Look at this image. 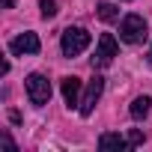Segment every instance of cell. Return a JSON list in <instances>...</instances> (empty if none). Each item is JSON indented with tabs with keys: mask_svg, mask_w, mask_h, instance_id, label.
<instances>
[{
	"mask_svg": "<svg viewBox=\"0 0 152 152\" xmlns=\"http://www.w3.org/2000/svg\"><path fill=\"white\" fill-rule=\"evenodd\" d=\"M90 42H93V36H90L84 27H69V30L63 33V39H60L63 57H78V54H84V51L90 48Z\"/></svg>",
	"mask_w": 152,
	"mask_h": 152,
	"instance_id": "cell-1",
	"label": "cell"
},
{
	"mask_svg": "<svg viewBox=\"0 0 152 152\" xmlns=\"http://www.w3.org/2000/svg\"><path fill=\"white\" fill-rule=\"evenodd\" d=\"M146 36H149V27H146V18L143 15H125L119 21V39L122 42L140 45V42H146Z\"/></svg>",
	"mask_w": 152,
	"mask_h": 152,
	"instance_id": "cell-2",
	"label": "cell"
},
{
	"mask_svg": "<svg viewBox=\"0 0 152 152\" xmlns=\"http://www.w3.org/2000/svg\"><path fill=\"white\" fill-rule=\"evenodd\" d=\"M24 90H27V99H30V104H36V107L48 104V99H51V81L45 78V75H39V72L27 75Z\"/></svg>",
	"mask_w": 152,
	"mask_h": 152,
	"instance_id": "cell-3",
	"label": "cell"
},
{
	"mask_svg": "<svg viewBox=\"0 0 152 152\" xmlns=\"http://www.w3.org/2000/svg\"><path fill=\"white\" fill-rule=\"evenodd\" d=\"M102 90H104V78H102V75H96V78L87 84L84 96H81V116H90V113L96 110V102L102 99Z\"/></svg>",
	"mask_w": 152,
	"mask_h": 152,
	"instance_id": "cell-4",
	"label": "cell"
},
{
	"mask_svg": "<svg viewBox=\"0 0 152 152\" xmlns=\"http://www.w3.org/2000/svg\"><path fill=\"white\" fill-rule=\"evenodd\" d=\"M116 39L110 36V33H104V36H99V45H96V57H93V66H107L113 57H116Z\"/></svg>",
	"mask_w": 152,
	"mask_h": 152,
	"instance_id": "cell-5",
	"label": "cell"
},
{
	"mask_svg": "<svg viewBox=\"0 0 152 152\" xmlns=\"http://www.w3.org/2000/svg\"><path fill=\"white\" fill-rule=\"evenodd\" d=\"M39 48H42V42H39L36 33H21V36H15V39L9 42V51L18 54V57H24V54H39Z\"/></svg>",
	"mask_w": 152,
	"mask_h": 152,
	"instance_id": "cell-6",
	"label": "cell"
},
{
	"mask_svg": "<svg viewBox=\"0 0 152 152\" xmlns=\"http://www.w3.org/2000/svg\"><path fill=\"white\" fill-rule=\"evenodd\" d=\"M63 99L69 107L81 104V81L78 78H63Z\"/></svg>",
	"mask_w": 152,
	"mask_h": 152,
	"instance_id": "cell-7",
	"label": "cell"
},
{
	"mask_svg": "<svg viewBox=\"0 0 152 152\" xmlns=\"http://www.w3.org/2000/svg\"><path fill=\"white\" fill-rule=\"evenodd\" d=\"M99 149H128V137H122V134H113V131H107V134H102L99 137Z\"/></svg>",
	"mask_w": 152,
	"mask_h": 152,
	"instance_id": "cell-8",
	"label": "cell"
},
{
	"mask_svg": "<svg viewBox=\"0 0 152 152\" xmlns=\"http://www.w3.org/2000/svg\"><path fill=\"white\" fill-rule=\"evenodd\" d=\"M149 107H152V99H149V96H137V99L131 102V107H128V113H131L134 119H143V116L149 113Z\"/></svg>",
	"mask_w": 152,
	"mask_h": 152,
	"instance_id": "cell-9",
	"label": "cell"
},
{
	"mask_svg": "<svg viewBox=\"0 0 152 152\" xmlns=\"http://www.w3.org/2000/svg\"><path fill=\"white\" fill-rule=\"evenodd\" d=\"M99 18L102 21H116L119 18V9L113 3H99Z\"/></svg>",
	"mask_w": 152,
	"mask_h": 152,
	"instance_id": "cell-10",
	"label": "cell"
},
{
	"mask_svg": "<svg viewBox=\"0 0 152 152\" xmlns=\"http://www.w3.org/2000/svg\"><path fill=\"white\" fill-rule=\"evenodd\" d=\"M39 9H42V18H54L57 15V3L54 0H39Z\"/></svg>",
	"mask_w": 152,
	"mask_h": 152,
	"instance_id": "cell-11",
	"label": "cell"
},
{
	"mask_svg": "<svg viewBox=\"0 0 152 152\" xmlns=\"http://www.w3.org/2000/svg\"><path fill=\"white\" fill-rule=\"evenodd\" d=\"M143 143V134L140 131H128V146H140Z\"/></svg>",
	"mask_w": 152,
	"mask_h": 152,
	"instance_id": "cell-12",
	"label": "cell"
},
{
	"mask_svg": "<svg viewBox=\"0 0 152 152\" xmlns=\"http://www.w3.org/2000/svg\"><path fill=\"white\" fill-rule=\"evenodd\" d=\"M0 143H3V146H6L9 152H15V143H12V137H9L6 131H3V134H0Z\"/></svg>",
	"mask_w": 152,
	"mask_h": 152,
	"instance_id": "cell-13",
	"label": "cell"
},
{
	"mask_svg": "<svg viewBox=\"0 0 152 152\" xmlns=\"http://www.w3.org/2000/svg\"><path fill=\"white\" fill-rule=\"evenodd\" d=\"M15 6V0H3V9H12Z\"/></svg>",
	"mask_w": 152,
	"mask_h": 152,
	"instance_id": "cell-14",
	"label": "cell"
},
{
	"mask_svg": "<svg viewBox=\"0 0 152 152\" xmlns=\"http://www.w3.org/2000/svg\"><path fill=\"white\" fill-rule=\"evenodd\" d=\"M149 66H152V45H149Z\"/></svg>",
	"mask_w": 152,
	"mask_h": 152,
	"instance_id": "cell-15",
	"label": "cell"
}]
</instances>
